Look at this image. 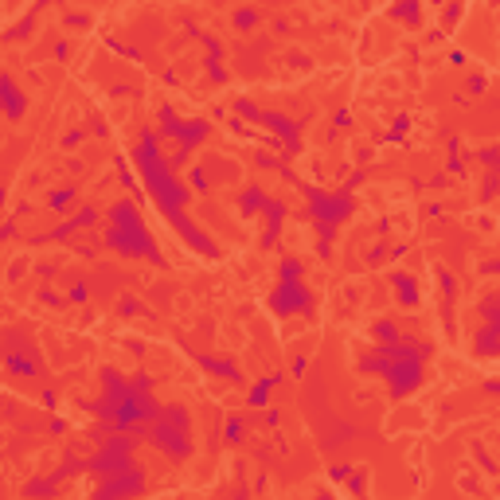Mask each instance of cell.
Here are the masks:
<instances>
[{
	"mask_svg": "<svg viewBox=\"0 0 500 500\" xmlns=\"http://www.w3.org/2000/svg\"><path fill=\"white\" fill-rule=\"evenodd\" d=\"M133 161H137V172H141V188L149 191V199H153V207L169 219V227L180 235V243H188L196 254L204 258H219L223 250L215 243L211 235H204V231L191 223L188 215V184H180L176 169L169 164V156L161 153V137H156V129H145L137 141V149H133Z\"/></svg>",
	"mask_w": 500,
	"mask_h": 500,
	"instance_id": "1",
	"label": "cell"
},
{
	"mask_svg": "<svg viewBox=\"0 0 500 500\" xmlns=\"http://www.w3.org/2000/svg\"><path fill=\"white\" fill-rule=\"evenodd\" d=\"M430 352H434V348L422 344V340L399 336V340H391V344H375L371 352L360 360V371L387 379L391 383V399L403 403L406 395H414V391L422 387V364L430 360Z\"/></svg>",
	"mask_w": 500,
	"mask_h": 500,
	"instance_id": "2",
	"label": "cell"
},
{
	"mask_svg": "<svg viewBox=\"0 0 500 500\" xmlns=\"http://www.w3.org/2000/svg\"><path fill=\"white\" fill-rule=\"evenodd\" d=\"M110 231H106L102 243L114 250V254L121 258H149V262L156 266H169V258L161 254V246H156V239L149 235L145 219H141L137 204L133 199H114L110 204Z\"/></svg>",
	"mask_w": 500,
	"mask_h": 500,
	"instance_id": "3",
	"label": "cell"
},
{
	"mask_svg": "<svg viewBox=\"0 0 500 500\" xmlns=\"http://www.w3.org/2000/svg\"><path fill=\"white\" fill-rule=\"evenodd\" d=\"M141 441H149V446H156L164 457H172V461H184L191 457V419L184 406L176 403H161V411L153 414V419L145 422V430H141Z\"/></svg>",
	"mask_w": 500,
	"mask_h": 500,
	"instance_id": "4",
	"label": "cell"
},
{
	"mask_svg": "<svg viewBox=\"0 0 500 500\" xmlns=\"http://www.w3.org/2000/svg\"><path fill=\"white\" fill-rule=\"evenodd\" d=\"M156 121H161L156 125V137H176V149H172V156H169L172 169H184L188 156L211 137V121L207 118H180L172 106H161V110H156Z\"/></svg>",
	"mask_w": 500,
	"mask_h": 500,
	"instance_id": "5",
	"label": "cell"
},
{
	"mask_svg": "<svg viewBox=\"0 0 500 500\" xmlns=\"http://www.w3.org/2000/svg\"><path fill=\"white\" fill-rule=\"evenodd\" d=\"M305 196H309V219L316 235H321V258H329L332 235L344 223V215L352 211V196L348 191H324V188H305Z\"/></svg>",
	"mask_w": 500,
	"mask_h": 500,
	"instance_id": "6",
	"label": "cell"
},
{
	"mask_svg": "<svg viewBox=\"0 0 500 500\" xmlns=\"http://www.w3.org/2000/svg\"><path fill=\"white\" fill-rule=\"evenodd\" d=\"M0 368L8 375H24V379H39L44 360H39V344L28 329H4L0 332Z\"/></svg>",
	"mask_w": 500,
	"mask_h": 500,
	"instance_id": "7",
	"label": "cell"
},
{
	"mask_svg": "<svg viewBox=\"0 0 500 500\" xmlns=\"http://www.w3.org/2000/svg\"><path fill=\"white\" fill-rule=\"evenodd\" d=\"M316 309V297H313V289L305 286L301 278L297 281H278V289H274L270 294V313L274 316H281V321H286V316H309Z\"/></svg>",
	"mask_w": 500,
	"mask_h": 500,
	"instance_id": "8",
	"label": "cell"
},
{
	"mask_svg": "<svg viewBox=\"0 0 500 500\" xmlns=\"http://www.w3.org/2000/svg\"><path fill=\"white\" fill-rule=\"evenodd\" d=\"M258 125H266L270 133H278V137L286 141V153H297V149H301V133H297V125L289 121L286 114L262 110V114H258Z\"/></svg>",
	"mask_w": 500,
	"mask_h": 500,
	"instance_id": "9",
	"label": "cell"
},
{
	"mask_svg": "<svg viewBox=\"0 0 500 500\" xmlns=\"http://www.w3.org/2000/svg\"><path fill=\"white\" fill-rule=\"evenodd\" d=\"M0 110H4L8 121H20L24 110H28V98H24V90L16 86L8 74H0Z\"/></svg>",
	"mask_w": 500,
	"mask_h": 500,
	"instance_id": "10",
	"label": "cell"
},
{
	"mask_svg": "<svg viewBox=\"0 0 500 500\" xmlns=\"http://www.w3.org/2000/svg\"><path fill=\"white\" fill-rule=\"evenodd\" d=\"M262 215H266V235H262V250H270L274 243H278V235H281V223H286L289 207L281 204V199H266Z\"/></svg>",
	"mask_w": 500,
	"mask_h": 500,
	"instance_id": "11",
	"label": "cell"
},
{
	"mask_svg": "<svg viewBox=\"0 0 500 500\" xmlns=\"http://www.w3.org/2000/svg\"><path fill=\"white\" fill-rule=\"evenodd\" d=\"M199 368H207L211 375H223L227 383H243V371H239L235 360H219V356H199Z\"/></svg>",
	"mask_w": 500,
	"mask_h": 500,
	"instance_id": "12",
	"label": "cell"
},
{
	"mask_svg": "<svg viewBox=\"0 0 500 500\" xmlns=\"http://www.w3.org/2000/svg\"><path fill=\"white\" fill-rule=\"evenodd\" d=\"M266 199H270V196H266L262 188H258V184H250V188L239 191V211H243L246 219H250V215H258V211L266 207Z\"/></svg>",
	"mask_w": 500,
	"mask_h": 500,
	"instance_id": "13",
	"label": "cell"
},
{
	"mask_svg": "<svg viewBox=\"0 0 500 500\" xmlns=\"http://www.w3.org/2000/svg\"><path fill=\"white\" fill-rule=\"evenodd\" d=\"M281 383V375H262L250 383V406H270V391Z\"/></svg>",
	"mask_w": 500,
	"mask_h": 500,
	"instance_id": "14",
	"label": "cell"
},
{
	"mask_svg": "<svg viewBox=\"0 0 500 500\" xmlns=\"http://www.w3.org/2000/svg\"><path fill=\"white\" fill-rule=\"evenodd\" d=\"M391 286H395V297L403 305H419V281H414L411 274H395V278H391Z\"/></svg>",
	"mask_w": 500,
	"mask_h": 500,
	"instance_id": "15",
	"label": "cell"
},
{
	"mask_svg": "<svg viewBox=\"0 0 500 500\" xmlns=\"http://www.w3.org/2000/svg\"><path fill=\"white\" fill-rule=\"evenodd\" d=\"M391 16H395L399 24H422V8H419V0H399V4H391Z\"/></svg>",
	"mask_w": 500,
	"mask_h": 500,
	"instance_id": "16",
	"label": "cell"
},
{
	"mask_svg": "<svg viewBox=\"0 0 500 500\" xmlns=\"http://www.w3.org/2000/svg\"><path fill=\"white\" fill-rule=\"evenodd\" d=\"M399 336H403V332H399V324L387 321V316L371 324V340H375V344H391V340H399Z\"/></svg>",
	"mask_w": 500,
	"mask_h": 500,
	"instance_id": "17",
	"label": "cell"
},
{
	"mask_svg": "<svg viewBox=\"0 0 500 500\" xmlns=\"http://www.w3.org/2000/svg\"><path fill=\"white\" fill-rule=\"evenodd\" d=\"M473 348H477L481 356H496V321H489L485 329L477 332V344Z\"/></svg>",
	"mask_w": 500,
	"mask_h": 500,
	"instance_id": "18",
	"label": "cell"
},
{
	"mask_svg": "<svg viewBox=\"0 0 500 500\" xmlns=\"http://www.w3.org/2000/svg\"><path fill=\"white\" fill-rule=\"evenodd\" d=\"M74 199H79L74 188H55L51 196H47V207H51V211H66V207H74Z\"/></svg>",
	"mask_w": 500,
	"mask_h": 500,
	"instance_id": "19",
	"label": "cell"
},
{
	"mask_svg": "<svg viewBox=\"0 0 500 500\" xmlns=\"http://www.w3.org/2000/svg\"><path fill=\"white\" fill-rule=\"evenodd\" d=\"M305 274V262L301 258H281V266H278V281H297Z\"/></svg>",
	"mask_w": 500,
	"mask_h": 500,
	"instance_id": "20",
	"label": "cell"
},
{
	"mask_svg": "<svg viewBox=\"0 0 500 500\" xmlns=\"http://www.w3.org/2000/svg\"><path fill=\"white\" fill-rule=\"evenodd\" d=\"M188 184L196 188L199 196H207V191H211V176H207L204 164H191V169H188Z\"/></svg>",
	"mask_w": 500,
	"mask_h": 500,
	"instance_id": "21",
	"label": "cell"
},
{
	"mask_svg": "<svg viewBox=\"0 0 500 500\" xmlns=\"http://www.w3.org/2000/svg\"><path fill=\"white\" fill-rule=\"evenodd\" d=\"M243 430H246V419H243V414H231V419H227V441H231V446L243 441Z\"/></svg>",
	"mask_w": 500,
	"mask_h": 500,
	"instance_id": "22",
	"label": "cell"
},
{
	"mask_svg": "<svg viewBox=\"0 0 500 500\" xmlns=\"http://www.w3.org/2000/svg\"><path fill=\"white\" fill-rule=\"evenodd\" d=\"M254 24H258V12H254V8H239V12H235V28H254Z\"/></svg>",
	"mask_w": 500,
	"mask_h": 500,
	"instance_id": "23",
	"label": "cell"
},
{
	"mask_svg": "<svg viewBox=\"0 0 500 500\" xmlns=\"http://www.w3.org/2000/svg\"><path fill=\"white\" fill-rule=\"evenodd\" d=\"M235 114H239V118H246V121H258V114H262V110H258V106H250L246 98H239V102H235Z\"/></svg>",
	"mask_w": 500,
	"mask_h": 500,
	"instance_id": "24",
	"label": "cell"
},
{
	"mask_svg": "<svg viewBox=\"0 0 500 500\" xmlns=\"http://www.w3.org/2000/svg\"><path fill=\"white\" fill-rule=\"evenodd\" d=\"M118 313H121V316H137V313H141V305L133 301V297H121V301H118Z\"/></svg>",
	"mask_w": 500,
	"mask_h": 500,
	"instance_id": "25",
	"label": "cell"
},
{
	"mask_svg": "<svg viewBox=\"0 0 500 500\" xmlns=\"http://www.w3.org/2000/svg\"><path fill=\"white\" fill-rule=\"evenodd\" d=\"M55 485H59V481H31V485H28V493H55Z\"/></svg>",
	"mask_w": 500,
	"mask_h": 500,
	"instance_id": "26",
	"label": "cell"
},
{
	"mask_svg": "<svg viewBox=\"0 0 500 500\" xmlns=\"http://www.w3.org/2000/svg\"><path fill=\"white\" fill-rule=\"evenodd\" d=\"M39 403H44V411H55V406H59V395H55V391L47 387L44 395H39Z\"/></svg>",
	"mask_w": 500,
	"mask_h": 500,
	"instance_id": "27",
	"label": "cell"
},
{
	"mask_svg": "<svg viewBox=\"0 0 500 500\" xmlns=\"http://www.w3.org/2000/svg\"><path fill=\"white\" fill-rule=\"evenodd\" d=\"M39 301H47V305H63V297L55 294V289H39Z\"/></svg>",
	"mask_w": 500,
	"mask_h": 500,
	"instance_id": "28",
	"label": "cell"
},
{
	"mask_svg": "<svg viewBox=\"0 0 500 500\" xmlns=\"http://www.w3.org/2000/svg\"><path fill=\"white\" fill-rule=\"evenodd\" d=\"M289 371H294L297 379H301V375L309 371V360H305V356H297V360H294V368H289Z\"/></svg>",
	"mask_w": 500,
	"mask_h": 500,
	"instance_id": "29",
	"label": "cell"
},
{
	"mask_svg": "<svg viewBox=\"0 0 500 500\" xmlns=\"http://www.w3.org/2000/svg\"><path fill=\"white\" fill-rule=\"evenodd\" d=\"M86 294H90V289L82 286V281H79V286H71V301H86Z\"/></svg>",
	"mask_w": 500,
	"mask_h": 500,
	"instance_id": "30",
	"label": "cell"
},
{
	"mask_svg": "<svg viewBox=\"0 0 500 500\" xmlns=\"http://www.w3.org/2000/svg\"><path fill=\"white\" fill-rule=\"evenodd\" d=\"M79 141H82V129H71V133H66V137H63V145H66V149H74V145H79Z\"/></svg>",
	"mask_w": 500,
	"mask_h": 500,
	"instance_id": "31",
	"label": "cell"
},
{
	"mask_svg": "<svg viewBox=\"0 0 500 500\" xmlns=\"http://www.w3.org/2000/svg\"><path fill=\"white\" fill-rule=\"evenodd\" d=\"M47 430H51V434H63V430H66V422H63V419H51V426H47Z\"/></svg>",
	"mask_w": 500,
	"mask_h": 500,
	"instance_id": "32",
	"label": "cell"
},
{
	"mask_svg": "<svg viewBox=\"0 0 500 500\" xmlns=\"http://www.w3.org/2000/svg\"><path fill=\"white\" fill-rule=\"evenodd\" d=\"M16 235V223H4V227H0V239H12Z\"/></svg>",
	"mask_w": 500,
	"mask_h": 500,
	"instance_id": "33",
	"label": "cell"
},
{
	"mask_svg": "<svg viewBox=\"0 0 500 500\" xmlns=\"http://www.w3.org/2000/svg\"><path fill=\"white\" fill-rule=\"evenodd\" d=\"M430 4H449V0H430Z\"/></svg>",
	"mask_w": 500,
	"mask_h": 500,
	"instance_id": "34",
	"label": "cell"
}]
</instances>
